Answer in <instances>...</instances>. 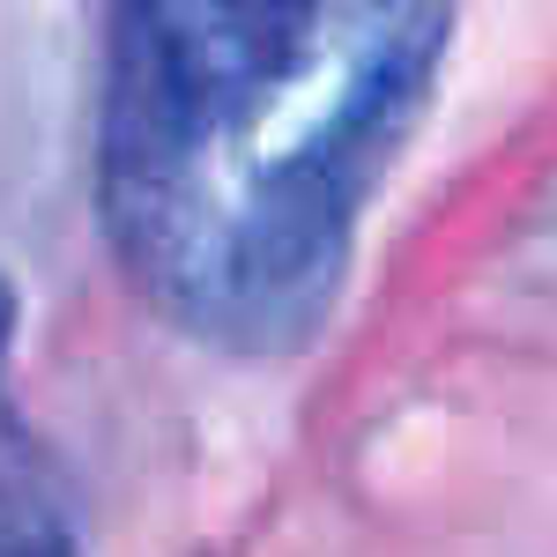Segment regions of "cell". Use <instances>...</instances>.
Masks as SVG:
<instances>
[{"label": "cell", "instance_id": "cell-1", "mask_svg": "<svg viewBox=\"0 0 557 557\" xmlns=\"http://www.w3.org/2000/svg\"><path fill=\"white\" fill-rule=\"evenodd\" d=\"M461 0H112L97 209L194 343L320 335Z\"/></svg>", "mask_w": 557, "mask_h": 557}, {"label": "cell", "instance_id": "cell-2", "mask_svg": "<svg viewBox=\"0 0 557 557\" xmlns=\"http://www.w3.org/2000/svg\"><path fill=\"white\" fill-rule=\"evenodd\" d=\"M8 343H15V290L0 275V550H67L75 520L60 506L45 454L30 446V431L8 401Z\"/></svg>", "mask_w": 557, "mask_h": 557}]
</instances>
